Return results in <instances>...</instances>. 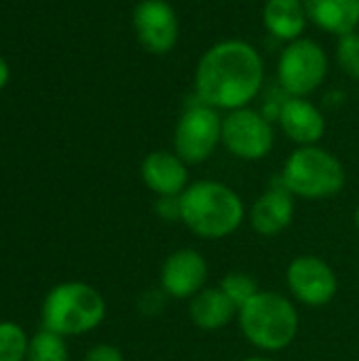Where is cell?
I'll use <instances>...</instances> for the list:
<instances>
[{
  "label": "cell",
  "mask_w": 359,
  "mask_h": 361,
  "mask_svg": "<svg viewBox=\"0 0 359 361\" xmlns=\"http://www.w3.org/2000/svg\"><path fill=\"white\" fill-rule=\"evenodd\" d=\"M262 85L264 59L248 40L226 38L212 44L195 68V97L216 110L248 108Z\"/></svg>",
  "instance_id": "obj_1"
},
{
  "label": "cell",
  "mask_w": 359,
  "mask_h": 361,
  "mask_svg": "<svg viewBox=\"0 0 359 361\" xmlns=\"http://www.w3.org/2000/svg\"><path fill=\"white\" fill-rule=\"evenodd\" d=\"M248 220L241 195L218 180H197L180 195V222L199 239L220 241Z\"/></svg>",
  "instance_id": "obj_2"
},
{
  "label": "cell",
  "mask_w": 359,
  "mask_h": 361,
  "mask_svg": "<svg viewBox=\"0 0 359 361\" xmlns=\"http://www.w3.org/2000/svg\"><path fill=\"white\" fill-rule=\"evenodd\" d=\"M243 338L260 353H281L290 349L300 330L296 302L271 290H260L237 313Z\"/></svg>",
  "instance_id": "obj_3"
},
{
  "label": "cell",
  "mask_w": 359,
  "mask_h": 361,
  "mask_svg": "<svg viewBox=\"0 0 359 361\" xmlns=\"http://www.w3.org/2000/svg\"><path fill=\"white\" fill-rule=\"evenodd\" d=\"M104 294L87 281H61L53 286L40 307L42 328L68 336L93 332L106 319Z\"/></svg>",
  "instance_id": "obj_4"
},
{
  "label": "cell",
  "mask_w": 359,
  "mask_h": 361,
  "mask_svg": "<svg viewBox=\"0 0 359 361\" xmlns=\"http://www.w3.org/2000/svg\"><path fill=\"white\" fill-rule=\"evenodd\" d=\"M279 182L296 199L326 201L341 195L347 182V173L341 159L320 144L296 146V150L290 152L281 167Z\"/></svg>",
  "instance_id": "obj_5"
},
{
  "label": "cell",
  "mask_w": 359,
  "mask_h": 361,
  "mask_svg": "<svg viewBox=\"0 0 359 361\" xmlns=\"http://www.w3.org/2000/svg\"><path fill=\"white\" fill-rule=\"evenodd\" d=\"M328 70L324 47L311 38H298L288 42L277 59V82L290 97H309L324 85Z\"/></svg>",
  "instance_id": "obj_6"
},
{
  "label": "cell",
  "mask_w": 359,
  "mask_h": 361,
  "mask_svg": "<svg viewBox=\"0 0 359 361\" xmlns=\"http://www.w3.org/2000/svg\"><path fill=\"white\" fill-rule=\"evenodd\" d=\"M222 144L220 110L201 104H190L178 118L174 129V152L190 167L205 163Z\"/></svg>",
  "instance_id": "obj_7"
},
{
  "label": "cell",
  "mask_w": 359,
  "mask_h": 361,
  "mask_svg": "<svg viewBox=\"0 0 359 361\" xmlns=\"http://www.w3.org/2000/svg\"><path fill=\"white\" fill-rule=\"evenodd\" d=\"M286 286L294 302L322 309L336 298L341 281L328 260L315 254H300L286 269Z\"/></svg>",
  "instance_id": "obj_8"
},
{
  "label": "cell",
  "mask_w": 359,
  "mask_h": 361,
  "mask_svg": "<svg viewBox=\"0 0 359 361\" xmlns=\"http://www.w3.org/2000/svg\"><path fill=\"white\" fill-rule=\"evenodd\" d=\"M222 146L241 161H262L275 146L273 123L254 108H239L222 116Z\"/></svg>",
  "instance_id": "obj_9"
},
{
  "label": "cell",
  "mask_w": 359,
  "mask_h": 361,
  "mask_svg": "<svg viewBox=\"0 0 359 361\" xmlns=\"http://www.w3.org/2000/svg\"><path fill=\"white\" fill-rule=\"evenodd\" d=\"M138 42L152 55H167L180 38L176 8L167 0H140L131 15Z\"/></svg>",
  "instance_id": "obj_10"
},
{
  "label": "cell",
  "mask_w": 359,
  "mask_h": 361,
  "mask_svg": "<svg viewBox=\"0 0 359 361\" xmlns=\"http://www.w3.org/2000/svg\"><path fill=\"white\" fill-rule=\"evenodd\" d=\"M209 264L195 247H178L165 256L159 271V288L171 300H190L207 288Z\"/></svg>",
  "instance_id": "obj_11"
},
{
  "label": "cell",
  "mask_w": 359,
  "mask_h": 361,
  "mask_svg": "<svg viewBox=\"0 0 359 361\" xmlns=\"http://www.w3.org/2000/svg\"><path fill=\"white\" fill-rule=\"evenodd\" d=\"M296 216V197L277 182L267 188L250 207H248V224L260 237H277L288 231Z\"/></svg>",
  "instance_id": "obj_12"
},
{
  "label": "cell",
  "mask_w": 359,
  "mask_h": 361,
  "mask_svg": "<svg viewBox=\"0 0 359 361\" xmlns=\"http://www.w3.org/2000/svg\"><path fill=\"white\" fill-rule=\"evenodd\" d=\"M144 186L154 197H180L188 184V165L174 150H152L140 165Z\"/></svg>",
  "instance_id": "obj_13"
},
{
  "label": "cell",
  "mask_w": 359,
  "mask_h": 361,
  "mask_svg": "<svg viewBox=\"0 0 359 361\" xmlns=\"http://www.w3.org/2000/svg\"><path fill=\"white\" fill-rule=\"evenodd\" d=\"M281 131L296 146H315L326 135L324 112L307 97H286L277 118Z\"/></svg>",
  "instance_id": "obj_14"
},
{
  "label": "cell",
  "mask_w": 359,
  "mask_h": 361,
  "mask_svg": "<svg viewBox=\"0 0 359 361\" xmlns=\"http://www.w3.org/2000/svg\"><path fill=\"white\" fill-rule=\"evenodd\" d=\"M239 309L233 305V300L216 288H203L197 296L188 300V317L195 328L203 332H218L226 328L231 322L237 319Z\"/></svg>",
  "instance_id": "obj_15"
},
{
  "label": "cell",
  "mask_w": 359,
  "mask_h": 361,
  "mask_svg": "<svg viewBox=\"0 0 359 361\" xmlns=\"http://www.w3.org/2000/svg\"><path fill=\"white\" fill-rule=\"evenodd\" d=\"M309 21L332 34L345 36L359 25V0H305Z\"/></svg>",
  "instance_id": "obj_16"
},
{
  "label": "cell",
  "mask_w": 359,
  "mask_h": 361,
  "mask_svg": "<svg viewBox=\"0 0 359 361\" xmlns=\"http://www.w3.org/2000/svg\"><path fill=\"white\" fill-rule=\"evenodd\" d=\"M307 21L305 0H267L262 6L264 30L277 40L294 42L303 38Z\"/></svg>",
  "instance_id": "obj_17"
},
{
  "label": "cell",
  "mask_w": 359,
  "mask_h": 361,
  "mask_svg": "<svg viewBox=\"0 0 359 361\" xmlns=\"http://www.w3.org/2000/svg\"><path fill=\"white\" fill-rule=\"evenodd\" d=\"M25 361H70V349L66 345V338L47 328L38 330L30 338Z\"/></svg>",
  "instance_id": "obj_18"
},
{
  "label": "cell",
  "mask_w": 359,
  "mask_h": 361,
  "mask_svg": "<svg viewBox=\"0 0 359 361\" xmlns=\"http://www.w3.org/2000/svg\"><path fill=\"white\" fill-rule=\"evenodd\" d=\"M30 338L15 322H0V361L28 360Z\"/></svg>",
  "instance_id": "obj_19"
},
{
  "label": "cell",
  "mask_w": 359,
  "mask_h": 361,
  "mask_svg": "<svg viewBox=\"0 0 359 361\" xmlns=\"http://www.w3.org/2000/svg\"><path fill=\"white\" fill-rule=\"evenodd\" d=\"M220 290L233 300V305L237 309H241L243 305H248L260 292V286H258V281L250 273H245V271H231V273H226L222 277Z\"/></svg>",
  "instance_id": "obj_20"
},
{
  "label": "cell",
  "mask_w": 359,
  "mask_h": 361,
  "mask_svg": "<svg viewBox=\"0 0 359 361\" xmlns=\"http://www.w3.org/2000/svg\"><path fill=\"white\" fill-rule=\"evenodd\" d=\"M336 61L341 66V70L353 78L359 80V34L351 32L339 38L336 42Z\"/></svg>",
  "instance_id": "obj_21"
},
{
  "label": "cell",
  "mask_w": 359,
  "mask_h": 361,
  "mask_svg": "<svg viewBox=\"0 0 359 361\" xmlns=\"http://www.w3.org/2000/svg\"><path fill=\"white\" fill-rule=\"evenodd\" d=\"M83 361H125V355L118 347L110 343H99L85 353Z\"/></svg>",
  "instance_id": "obj_22"
},
{
  "label": "cell",
  "mask_w": 359,
  "mask_h": 361,
  "mask_svg": "<svg viewBox=\"0 0 359 361\" xmlns=\"http://www.w3.org/2000/svg\"><path fill=\"white\" fill-rule=\"evenodd\" d=\"M154 212L167 222H180V197H157Z\"/></svg>",
  "instance_id": "obj_23"
},
{
  "label": "cell",
  "mask_w": 359,
  "mask_h": 361,
  "mask_svg": "<svg viewBox=\"0 0 359 361\" xmlns=\"http://www.w3.org/2000/svg\"><path fill=\"white\" fill-rule=\"evenodd\" d=\"M8 82V63L4 57H0V89Z\"/></svg>",
  "instance_id": "obj_24"
},
{
  "label": "cell",
  "mask_w": 359,
  "mask_h": 361,
  "mask_svg": "<svg viewBox=\"0 0 359 361\" xmlns=\"http://www.w3.org/2000/svg\"><path fill=\"white\" fill-rule=\"evenodd\" d=\"M241 361H275L273 357H267V355H250V357H245V360Z\"/></svg>",
  "instance_id": "obj_25"
},
{
  "label": "cell",
  "mask_w": 359,
  "mask_h": 361,
  "mask_svg": "<svg viewBox=\"0 0 359 361\" xmlns=\"http://www.w3.org/2000/svg\"><path fill=\"white\" fill-rule=\"evenodd\" d=\"M353 224H355V228L359 231V203L358 207H355V212H353Z\"/></svg>",
  "instance_id": "obj_26"
}]
</instances>
